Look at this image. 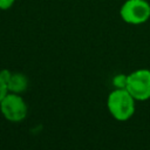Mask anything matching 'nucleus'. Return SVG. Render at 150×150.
I'll return each mask as SVG.
<instances>
[{
	"mask_svg": "<svg viewBox=\"0 0 150 150\" xmlns=\"http://www.w3.org/2000/svg\"><path fill=\"white\" fill-rule=\"evenodd\" d=\"M107 108L117 121H128L136 109V100L127 89H114L107 98Z\"/></svg>",
	"mask_w": 150,
	"mask_h": 150,
	"instance_id": "f257e3e1",
	"label": "nucleus"
},
{
	"mask_svg": "<svg viewBox=\"0 0 150 150\" xmlns=\"http://www.w3.org/2000/svg\"><path fill=\"white\" fill-rule=\"evenodd\" d=\"M121 19L129 25H142L150 19V4L146 0H125L120 8Z\"/></svg>",
	"mask_w": 150,
	"mask_h": 150,
	"instance_id": "f03ea898",
	"label": "nucleus"
},
{
	"mask_svg": "<svg viewBox=\"0 0 150 150\" xmlns=\"http://www.w3.org/2000/svg\"><path fill=\"white\" fill-rule=\"evenodd\" d=\"M0 111L7 121L16 123L26 118L28 107L20 94L8 93L0 102Z\"/></svg>",
	"mask_w": 150,
	"mask_h": 150,
	"instance_id": "7ed1b4c3",
	"label": "nucleus"
},
{
	"mask_svg": "<svg viewBox=\"0 0 150 150\" xmlns=\"http://www.w3.org/2000/svg\"><path fill=\"white\" fill-rule=\"evenodd\" d=\"M125 89L136 101L150 98V69H137L128 74Z\"/></svg>",
	"mask_w": 150,
	"mask_h": 150,
	"instance_id": "20e7f679",
	"label": "nucleus"
},
{
	"mask_svg": "<svg viewBox=\"0 0 150 150\" xmlns=\"http://www.w3.org/2000/svg\"><path fill=\"white\" fill-rule=\"evenodd\" d=\"M28 87V79L22 73H12L11 79L7 82V88L9 93L20 94L25 91Z\"/></svg>",
	"mask_w": 150,
	"mask_h": 150,
	"instance_id": "39448f33",
	"label": "nucleus"
},
{
	"mask_svg": "<svg viewBox=\"0 0 150 150\" xmlns=\"http://www.w3.org/2000/svg\"><path fill=\"white\" fill-rule=\"evenodd\" d=\"M128 81V75L125 74H117L112 77V84L115 89H125Z\"/></svg>",
	"mask_w": 150,
	"mask_h": 150,
	"instance_id": "423d86ee",
	"label": "nucleus"
},
{
	"mask_svg": "<svg viewBox=\"0 0 150 150\" xmlns=\"http://www.w3.org/2000/svg\"><path fill=\"white\" fill-rule=\"evenodd\" d=\"M8 93H9V91H8V88H7V83L0 79V102L5 98V96H6Z\"/></svg>",
	"mask_w": 150,
	"mask_h": 150,
	"instance_id": "0eeeda50",
	"label": "nucleus"
},
{
	"mask_svg": "<svg viewBox=\"0 0 150 150\" xmlns=\"http://www.w3.org/2000/svg\"><path fill=\"white\" fill-rule=\"evenodd\" d=\"M15 0H0V9L1 11H7L14 5Z\"/></svg>",
	"mask_w": 150,
	"mask_h": 150,
	"instance_id": "6e6552de",
	"label": "nucleus"
},
{
	"mask_svg": "<svg viewBox=\"0 0 150 150\" xmlns=\"http://www.w3.org/2000/svg\"><path fill=\"white\" fill-rule=\"evenodd\" d=\"M11 76H12V73H11L8 69H2V70L0 71V79H1L2 81H5L6 83L8 82V80L11 79Z\"/></svg>",
	"mask_w": 150,
	"mask_h": 150,
	"instance_id": "1a4fd4ad",
	"label": "nucleus"
}]
</instances>
